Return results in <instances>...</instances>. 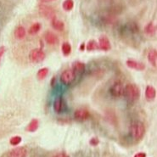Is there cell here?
<instances>
[{
    "label": "cell",
    "instance_id": "cell-10",
    "mask_svg": "<svg viewBox=\"0 0 157 157\" xmlns=\"http://www.w3.org/2000/svg\"><path fill=\"white\" fill-rule=\"evenodd\" d=\"M127 66L129 67V68H132V69L137 70V71H144L145 69V66L144 64H143L141 62H139L137 60H133V59H128L127 60Z\"/></svg>",
    "mask_w": 157,
    "mask_h": 157
},
{
    "label": "cell",
    "instance_id": "cell-27",
    "mask_svg": "<svg viewBox=\"0 0 157 157\" xmlns=\"http://www.w3.org/2000/svg\"><path fill=\"white\" fill-rule=\"evenodd\" d=\"M5 50H6V48H5L4 46H1V47H0V59L2 58V56L4 55Z\"/></svg>",
    "mask_w": 157,
    "mask_h": 157
},
{
    "label": "cell",
    "instance_id": "cell-22",
    "mask_svg": "<svg viewBox=\"0 0 157 157\" xmlns=\"http://www.w3.org/2000/svg\"><path fill=\"white\" fill-rule=\"evenodd\" d=\"M99 48V45L97 44V42L94 40H90L86 45V49L88 51H93V50H96Z\"/></svg>",
    "mask_w": 157,
    "mask_h": 157
},
{
    "label": "cell",
    "instance_id": "cell-31",
    "mask_svg": "<svg viewBox=\"0 0 157 157\" xmlns=\"http://www.w3.org/2000/svg\"><path fill=\"white\" fill-rule=\"evenodd\" d=\"M55 77H53L52 78V80H51V86L53 87V83H55Z\"/></svg>",
    "mask_w": 157,
    "mask_h": 157
},
{
    "label": "cell",
    "instance_id": "cell-9",
    "mask_svg": "<svg viewBox=\"0 0 157 157\" xmlns=\"http://www.w3.org/2000/svg\"><path fill=\"white\" fill-rule=\"evenodd\" d=\"M99 48L103 51H109L111 48V44H110L109 38L106 37H101L99 40Z\"/></svg>",
    "mask_w": 157,
    "mask_h": 157
},
{
    "label": "cell",
    "instance_id": "cell-11",
    "mask_svg": "<svg viewBox=\"0 0 157 157\" xmlns=\"http://www.w3.org/2000/svg\"><path fill=\"white\" fill-rule=\"evenodd\" d=\"M44 39L46 41V43L49 45H55L59 41L58 37L55 33H51V32H47L44 33Z\"/></svg>",
    "mask_w": 157,
    "mask_h": 157
},
{
    "label": "cell",
    "instance_id": "cell-23",
    "mask_svg": "<svg viewBox=\"0 0 157 157\" xmlns=\"http://www.w3.org/2000/svg\"><path fill=\"white\" fill-rule=\"evenodd\" d=\"M62 6L64 10L71 11L74 7V1L73 0H65Z\"/></svg>",
    "mask_w": 157,
    "mask_h": 157
},
{
    "label": "cell",
    "instance_id": "cell-24",
    "mask_svg": "<svg viewBox=\"0 0 157 157\" xmlns=\"http://www.w3.org/2000/svg\"><path fill=\"white\" fill-rule=\"evenodd\" d=\"M61 49H62V52L64 55H69L71 52V46L69 43H64L62 44V47H61Z\"/></svg>",
    "mask_w": 157,
    "mask_h": 157
},
{
    "label": "cell",
    "instance_id": "cell-6",
    "mask_svg": "<svg viewBox=\"0 0 157 157\" xmlns=\"http://www.w3.org/2000/svg\"><path fill=\"white\" fill-rule=\"evenodd\" d=\"M110 94L112 95L115 98H120L121 96H123L124 94V86L121 82L117 81L115 83L110 87Z\"/></svg>",
    "mask_w": 157,
    "mask_h": 157
},
{
    "label": "cell",
    "instance_id": "cell-30",
    "mask_svg": "<svg viewBox=\"0 0 157 157\" xmlns=\"http://www.w3.org/2000/svg\"><path fill=\"white\" fill-rule=\"evenodd\" d=\"M51 1H55V0H41L42 3H48V2H51Z\"/></svg>",
    "mask_w": 157,
    "mask_h": 157
},
{
    "label": "cell",
    "instance_id": "cell-32",
    "mask_svg": "<svg viewBox=\"0 0 157 157\" xmlns=\"http://www.w3.org/2000/svg\"><path fill=\"white\" fill-rule=\"evenodd\" d=\"M84 46H85L84 44H82V47H80V49H82V50H83V49H84Z\"/></svg>",
    "mask_w": 157,
    "mask_h": 157
},
{
    "label": "cell",
    "instance_id": "cell-8",
    "mask_svg": "<svg viewBox=\"0 0 157 157\" xmlns=\"http://www.w3.org/2000/svg\"><path fill=\"white\" fill-rule=\"evenodd\" d=\"M26 155L27 150L25 147H16L8 154V157H26Z\"/></svg>",
    "mask_w": 157,
    "mask_h": 157
},
{
    "label": "cell",
    "instance_id": "cell-25",
    "mask_svg": "<svg viewBox=\"0 0 157 157\" xmlns=\"http://www.w3.org/2000/svg\"><path fill=\"white\" fill-rule=\"evenodd\" d=\"M22 141V139L21 136H14L10 139V144L13 146H17L18 144H20Z\"/></svg>",
    "mask_w": 157,
    "mask_h": 157
},
{
    "label": "cell",
    "instance_id": "cell-15",
    "mask_svg": "<svg viewBox=\"0 0 157 157\" xmlns=\"http://www.w3.org/2000/svg\"><path fill=\"white\" fill-rule=\"evenodd\" d=\"M15 37L16 39H19V40H21L23 39L25 36H26V29L23 27L22 26H19L16 27V29L15 30Z\"/></svg>",
    "mask_w": 157,
    "mask_h": 157
},
{
    "label": "cell",
    "instance_id": "cell-26",
    "mask_svg": "<svg viewBox=\"0 0 157 157\" xmlns=\"http://www.w3.org/2000/svg\"><path fill=\"white\" fill-rule=\"evenodd\" d=\"M99 143V139H97V138H93V139H91V140H90V144L91 145H93V146H96V145H98Z\"/></svg>",
    "mask_w": 157,
    "mask_h": 157
},
{
    "label": "cell",
    "instance_id": "cell-21",
    "mask_svg": "<svg viewBox=\"0 0 157 157\" xmlns=\"http://www.w3.org/2000/svg\"><path fill=\"white\" fill-rule=\"evenodd\" d=\"M48 74V69L46 67L44 68H41L37 73V77L38 80H44L45 77H47Z\"/></svg>",
    "mask_w": 157,
    "mask_h": 157
},
{
    "label": "cell",
    "instance_id": "cell-18",
    "mask_svg": "<svg viewBox=\"0 0 157 157\" xmlns=\"http://www.w3.org/2000/svg\"><path fill=\"white\" fill-rule=\"evenodd\" d=\"M156 32V26H155L153 22H150L149 24H147L146 26L144 27V33H146L147 35L152 36Z\"/></svg>",
    "mask_w": 157,
    "mask_h": 157
},
{
    "label": "cell",
    "instance_id": "cell-33",
    "mask_svg": "<svg viewBox=\"0 0 157 157\" xmlns=\"http://www.w3.org/2000/svg\"><path fill=\"white\" fill-rule=\"evenodd\" d=\"M0 60H1V59H0Z\"/></svg>",
    "mask_w": 157,
    "mask_h": 157
},
{
    "label": "cell",
    "instance_id": "cell-17",
    "mask_svg": "<svg viewBox=\"0 0 157 157\" xmlns=\"http://www.w3.org/2000/svg\"><path fill=\"white\" fill-rule=\"evenodd\" d=\"M64 102L63 99L61 98H58L55 99V103H54V110H55V112L57 113H60L63 110H64Z\"/></svg>",
    "mask_w": 157,
    "mask_h": 157
},
{
    "label": "cell",
    "instance_id": "cell-19",
    "mask_svg": "<svg viewBox=\"0 0 157 157\" xmlns=\"http://www.w3.org/2000/svg\"><path fill=\"white\" fill-rule=\"evenodd\" d=\"M42 28V25H41L39 22H36V23H33L32 26H30L29 29H28V33L30 35H35L37 34Z\"/></svg>",
    "mask_w": 157,
    "mask_h": 157
},
{
    "label": "cell",
    "instance_id": "cell-7",
    "mask_svg": "<svg viewBox=\"0 0 157 157\" xmlns=\"http://www.w3.org/2000/svg\"><path fill=\"white\" fill-rule=\"evenodd\" d=\"M89 117H90L89 111L84 108L77 109L74 113V118L78 121H84L88 120Z\"/></svg>",
    "mask_w": 157,
    "mask_h": 157
},
{
    "label": "cell",
    "instance_id": "cell-5",
    "mask_svg": "<svg viewBox=\"0 0 157 157\" xmlns=\"http://www.w3.org/2000/svg\"><path fill=\"white\" fill-rule=\"evenodd\" d=\"M38 10H39V14L44 18L50 19V20L55 18V10L48 5L44 4H40L38 7Z\"/></svg>",
    "mask_w": 157,
    "mask_h": 157
},
{
    "label": "cell",
    "instance_id": "cell-1",
    "mask_svg": "<svg viewBox=\"0 0 157 157\" xmlns=\"http://www.w3.org/2000/svg\"><path fill=\"white\" fill-rule=\"evenodd\" d=\"M123 95L129 102H135L140 97V90L136 84H128L124 88Z\"/></svg>",
    "mask_w": 157,
    "mask_h": 157
},
{
    "label": "cell",
    "instance_id": "cell-20",
    "mask_svg": "<svg viewBox=\"0 0 157 157\" xmlns=\"http://www.w3.org/2000/svg\"><path fill=\"white\" fill-rule=\"evenodd\" d=\"M74 72L76 73H82L85 71V64L82 62H76L73 65Z\"/></svg>",
    "mask_w": 157,
    "mask_h": 157
},
{
    "label": "cell",
    "instance_id": "cell-29",
    "mask_svg": "<svg viewBox=\"0 0 157 157\" xmlns=\"http://www.w3.org/2000/svg\"><path fill=\"white\" fill-rule=\"evenodd\" d=\"M54 157H70L67 154H65V153H59V154H57L56 155H55Z\"/></svg>",
    "mask_w": 157,
    "mask_h": 157
},
{
    "label": "cell",
    "instance_id": "cell-3",
    "mask_svg": "<svg viewBox=\"0 0 157 157\" xmlns=\"http://www.w3.org/2000/svg\"><path fill=\"white\" fill-rule=\"evenodd\" d=\"M75 78H76V73L72 69L65 70L60 75V81L66 86H69L72 83Z\"/></svg>",
    "mask_w": 157,
    "mask_h": 157
},
{
    "label": "cell",
    "instance_id": "cell-2",
    "mask_svg": "<svg viewBox=\"0 0 157 157\" xmlns=\"http://www.w3.org/2000/svg\"><path fill=\"white\" fill-rule=\"evenodd\" d=\"M145 127L142 122L137 121L132 123L131 126V133L132 137L136 139L137 141L141 140L144 138V136L145 134Z\"/></svg>",
    "mask_w": 157,
    "mask_h": 157
},
{
    "label": "cell",
    "instance_id": "cell-16",
    "mask_svg": "<svg viewBox=\"0 0 157 157\" xmlns=\"http://www.w3.org/2000/svg\"><path fill=\"white\" fill-rule=\"evenodd\" d=\"M39 127V121L37 119H33L30 121L28 126L26 127V131L29 132H34L37 130V128Z\"/></svg>",
    "mask_w": 157,
    "mask_h": 157
},
{
    "label": "cell",
    "instance_id": "cell-12",
    "mask_svg": "<svg viewBox=\"0 0 157 157\" xmlns=\"http://www.w3.org/2000/svg\"><path fill=\"white\" fill-rule=\"evenodd\" d=\"M144 94H145V98L148 100H153L156 96V90L152 86H147Z\"/></svg>",
    "mask_w": 157,
    "mask_h": 157
},
{
    "label": "cell",
    "instance_id": "cell-28",
    "mask_svg": "<svg viewBox=\"0 0 157 157\" xmlns=\"http://www.w3.org/2000/svg\"><path fill=\"white\" fill-rule=\"evenodd\" d=\"M134 157H146V154L144 152H139L134 155Z\"/></svg>",
    "mask_w": 157,
    "mask_h": 157
},
{
    "label": "cell",
    "instance_id": "cell-14",
    "mask_svg": "<svg viewBox=\"0 0 157 157\" xmlns=\"http://www.w3.org/2000/svg\"><path fill=\"white\" fill-rule=\"evenodd\" d=\"M148 59L150 63L154 66L156 67L157 66V51L156 49H152L148 54Z\"/></svg>",
    "mask_w": 157,
    "mask_h": 157
},
{
    "label": "cell",
    "instance_id": "cell-13",
    "mask_svg": "<svg viewBox=\"0 0 157 157\" xmlns=\"http://www.w3.org/2000/svg\"><path fill=\"white\" fill-rule=\"evenodd\" d=\"M51 26L54 29L56 30V31H59V32H62L65 29L64 22L56 18H54L51 20Z\"/></svg>",
    "mask_w": 157,
    "mask_h": 157
},
{
    "label": "cell",
    "instance_id": "cell-4",
    "mask_svg": "<svg viewBox=\"0 0 157 157\" xmlns=\"http://www.w3.org/2000/svg\"><path fill=\"white\" fill-rule=\"evenodd\" d=\"M46 57V55L43 49L41 48H34L29 54L30 60L33 63H39L44 61Z\"/></svg>",
    "mask_w": 157,
    "mask_h": 157
}]
</instances>
